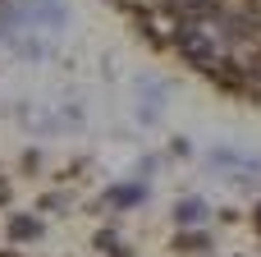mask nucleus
Returning a JSON list of instances; mask_svg holds the SVG:
<instances>
[{"label":"nucleus","mask_w":261,"mask_h":257,"mask_svg":"<svg viewBox=\"0 0 261 257\" xmlns=\"http://www.w3.org/2000/svg\"><path fill=\"white\" fill-rule=\"evenodd\" d=\"M9 235H14V239H37L41 225H37L32 216H14V221H9Z\"/></svg>","instance_id":"20e7f679"},{"label":"nucleus","mask_w":261,"mask_h":257,"mask_svg":"<svg viewBox=\"0 0 261 257\" xmlns=\"http://www.w3.org/2000/svg\"><path fill=\"white\" fill-rule=\"evenodd\" d=\"M179 51H184L193 64H202V69H216V46H211V37H206L197 23H184V28H179Z\"/></svg>","instance_id":"f257e3e1"},{"label":"nucleus","mask_w":261,"mask_h":257,"mask_svg":"<svg viewBox=\"0 0 261 257\" xmlns=\"http://www.w3.org/2000/svg\"><path fill=\"white\" fill-rule=\"evenodd\" d=\"M202 248H211L206 235H179V253H202Z\"/></svg>","instance_id":"39448f33"},{"label":"nucleus","mask_w":261,"mask_h":257,"mask_svg":"<svg viewBox=\"0 0 261 257\" xmlns=\"http://www.w3.org/2000/svg\"><path fill=\"white\" fill-rule=\"evenodd\" d=\"M174 221H179V225H202V221H206V202H202V198H184L179 212H174Z\"/></svg>","instance_id":"7ed1b4c3"},{"label":"nucleus","mask_w":261,"mask_h":257,"mask_svg":"<svg viewBox=\"0 0 261 257\" xmlns=\"http://www.w3.org/2000/svg\"><path fill=\"white\" fill-rule=\"evenodd\" d=\"M142 198H147V189H142V184H128V189L119 184V189H110V193H106V207H138Z\"/></svg>","instance_id":"f03ea898"}]
</instances>
